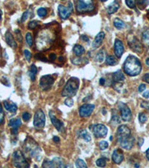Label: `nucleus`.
Masks as SVG:
<instances>
[{
  "label": "nucleus",
  "instance_id": "obj_34",
  "mask_svg": "<svg viewBox=\"0 0 149 168\" xmlns=\"http://www.w3.org/2000/svg\"><path fill=\"white\" fill-rule=\"evenodd\" d=\"M43 167H55V164H54L53 161H45L42 164Z\"/></svg>",
  "mask_w": 149,
  "mask_h": 168
},
{
  "label": "nucleus",
  "instance_id": "obj_47",
  "mask_svg": "<svg viewBox=\"0 0 149 168\" xmlns=\"http://www.w3.org/2000/svg\"><path fill=\"white\" fill-rule=\"evenodd\" d=\"M140 106H141V107H142V108H145V109L148 110V111H149V102L142 101V103H141Z\"/></svg>",
  "mask_w": 149,
  "mask_h": 168
},
{
  "label": "nucleus",
  "instance_id": "obj_15",
  "mask_svg": "<svg viewBox=\"0 0 149 168\" xmlns=\"http://www.w3.org/2000/svg\"><path fill=\"white\" fill-rule=\"evenodd\" d=\"M124 50H125V48H124V45L122 40L116 39L115 40V43H114V52H115L116 56L120 59L123 54Z\"/></svg>",
  "mask_w": 149,
  "mask_h": 168
},
{
  "label": "nucleus",
  "instance_id": "obj_41",
  "mask_svg": "<svg viewBox=\"0 0 149 168\" xmlns=\"http://www.w3.org/2000/svg\"><path fill=\"white\" fill-rule=\"evenodd\" d=\"M108 146H109L108 145V143L105 141H102L99 143V148L101 149V150H106L108 147Z\"/></svg>",
  "mask_w": 149,
  "mask_h": 168
},
{
  "label": "nucleus",
  "instance_id": "obj_26",
  "mask_svg": "<svg viewBox=\"0 0 149 168\" xmlns=\"http://www.w3.org/2000/svg\"><path fill=\"white\" fill-rule=\"evenodd\" d=\"M37 73V68L34 64H32L31 66V68H30V72H29V76L31 79L32 81H34L36 79V74Z\"/></svg>",
  "mask_w": 149,
  "mask_h": 168
},
{
  "label": "nucleus",
  "instance_id": "obj_37",
  "mask_svg": "<svg viewBox=\"0 0 149 168\" xmlns=\"http://www.w3.org/2000/svg\"><path fill=\"white\" fill-rule=\"evenodd\" d=\"M147 120H148V117L145 115V114H144V113H140V114H139V121L140 123H145V122H146Z\"/></svg>",
  "mask_w": 149,
  "mask_h": 168
},
{
  "label": "nucleus",
  "instance_id": "obj_7",
  "mask_svg": "<svg viewBox=\"0 0 149 168\" xmlns=\"http://www.w3.org/2000/svg\"><path fill=\"white\" fill-rule=\"evenodd\" d=\"M54 82V79L50 75L43 76L40 80V87L43 90H48L51 88Z\"/></svg>",
  "mask_w": 149,
  "mask_h": 168
},
{
  "label": "nucleus",
  "instance_id": "obj_18",
  "mask_svg": "<svg viewBox=\"0 0 149 168\" xmlns=\"http://www.w3.org/2000/svg\"><path fill=\"white\" fill-rule=\"evenodd\" d=\"M22 125L20 119H11L9 122V126L12 128V134L17 135L18 133V128Z\"/></svg>",
  "mask_w": 149,
  "mask_h": 168
},
{
  "label": "nucleus",
  "instance_id": "obj_10",
  "mask_svg": "<svg viewBox=\"0 0 149 168\" xmlns=\"http://www.w3.org/2000/svg\"><path fill=\"white\" fill-rule=\"evenodd\" d=\"M131 136V129L126 125H122L119 127L116 132L117 141H120Z\"/></svg>",
  "mask_w": 149,
  "mask_h": 168
},
{
  "label": "nucleus",
  "instance_id": "obj_24",
  "mask_svg": "<svg viewBox=\"0 0 149 168\" xmlns=\"http://www.w3.org/2000/svg\"><path fill=\"white\" fill-rule=\"evenodd\" d=\"M78 136H79V138H82L84 141H87V142H89V141H90L91 139H92L90 135H89L87 132V130L85 129L81 130V131L78 132Z\"/></svg>",
  "mask_w": 149,
  "mask_h": 168
},
{
  "label": "nucleus",
  "instance_id": "obj_25",
  "mask_svg": "<svg viewBox=\"0 0 149 168\" xmlns=\"http://www.w3.org/2000/svg\"><path fill=\"white\" fill-rule=\"evenodd\" d=\"M113 25L117 29H119V30H121V29H124L125 26V23H124L122 20H120V19H119V18H116L114 20Z\"/></svg>",
  "mask_w": 149,
  "mask_h": 168
},
{
  "label": "nucleus",
  "instance_id": "obj_63",
  "mask_svg": "<svg viewBox=\"0 0 149 168\" xmlns=\"http://www.w3.org/2000/svg\"><path fill=\"white\" fill-rule=\"evenodd\" d=\"M101 2H106V1H107V0H101Z\"/></svg>",
  "mask_w": 149,
  "mask_h": 168
},
{
  "label": "nucleus",
  "instance_id": "obj_46",
  "mask_svg": "<svg viewBox=\"0 0 149 168\" xmlns=\"http://www.w3.org/2000/svg\"><path fill=\"white\" fill-rule=\"evenodd\" d=\"M29 11H25L24 13H23V16H22V18H21L22 23H23V22L26 21V20L28 19V17H29Z\"/></svg>",
  "mask_w": 149,
  "mask_h": 168
},
{
  "label": "nucleus",
  "instance_id": "obj_44",
  "mask_svg": "<svg viewBox=\"0 0 149 168\" xmlns=\"http://www.w3.org/2000/svg\"><path fill=\"white\" fill-rule=\"evenodd\" d=\"M24 55H25V57H26V60H27L29 62V61H31V52L29 51V50L26 49L24 51Z\"/></svg>",
  "mask_w": 149,
  "mask_h": 168
},
{
  "label": "nucleus",
  "instance_id": "obj_3",
  "mask_svg": "<svg viewBox=\"0 0 149 168\" xmlns=\"http://www.w3.org/2000/svg\"><path fill=\"white\" fill-rule=\"evenodd\" d=\"M12 161H13L14 165L16 167H29L30 164L28 162L26 158H25L24 155L20 150H17L14 153L12 156Z\"/></svg>",
  "mask_w": 149,
  "mask_h": 168
},
{
  "label": "nucleus",
  "instance_id": "obj_21",
  "mask_svg": "<svg viewBox=\"0 0 149 168\" xmlns=\"http://www.w3.org/2000/svg\"><path fill=\"white\" fill-rule=\"evenodd\" d=\"M125 76L121 70H118L113 73V79L114 82H122L125 80Z\"/></svg>",
  "mask_w": 149,
  "mask_h": 168
},
{
  "label": "nucleus",
  "instance_id": "obj_23",
  "mask_svg": "<svg viewBox=\"0 0 149 168\" xmlns=\"http://www.w3.org/2000/svg\"><path fill=\"white\" fill-rule=\"evenodd\" d=\"M4 107L7 111L14 113L17 111V106L14 103H9L8 101L4 102Z\"/></svg>",
  "mask_w": 149,
  "mask_h": 168
},
{
  "label": "nucleus",
  "instance_id": "obj_33",
  "mask_svg": "<svg viewBox=\"0 0 149 168\" xmlns=\"http://www.w3.org/2000/svg\"><path fill=\"white\" fill-rule=\"evenodd\" d=\"M75 165H76L77 167H82V168H86L87 167V164L83 161L82 159H77V161H75Z\"/></svg>",
  "mask_w": 149,
  "mask_h": 168
},
{
  "label": "nucleus",
  "instance_id": "obj_57",
  "mask_svg": "<svg viewBox=\"0 0 149 168\" xmlns=\"http://www.w3.org/2000/svg\"><path fill=\"white\" fill-rule=\"evenodd\" d=\"M146 157H147V158H148V160L149 161V148L147 150V151H146Z\"/></svg>",
  "mask_w": 149,
  "mask_h": 168
},
{
  "label": "nucleus",
  "instance_id": "obj_59",
  "mask_svg": "<svg viewBox=\"0 0 149 168\" xmlns=\"http://www.w3.org/2000/svg\"><path fill=\"white\" fill-rule=\"evenodd\" d=\"M63 59H64V58H63V57H60V58H59V61H63Z\"/></svg>",
  "mask_w": 149,
  "mask_h": 168
},
{
  "label": "nucleus",
  "instance_id": "obj_58",
  "mask_svg": "<svg viewBox=\"0 0 149 168\" xmlns=\"http://www.w3.org/2000/svg\"><path fill=\"white\" fill-rule=\"evenodd\" d=\"M145 63H146L147 65L149 66V58H148V59H147L146 60H145Z\"/></svg>",
  "mask_w": 149,
  "mask_h": 168
},
{
  "label": "nucleus",
  "instance_id": "obj_60",
  "mask_svg": "<svg viewBox=\"0 0 149 168\" xmlns=\"http://www.w3.org/2000/svg\"><path fill=\"white\" fill-rule=\"evenodd\" d=\"M2 11H0V20H1V19H2Z\"/></svg>",
  "mask_w": 149,
  "mask_h": 168
},
{
  "label": "nucleus",
  "instance_id": "obj_50",
  "mask_svg": "<svg viewBox=\"0 0 149 168\" xmlns=\"http://www.w3.org/2000/svg\"><path fill=\"white\" fill-rule=\"evenodd\" d=\"M146 88V86H145V84H141L139 87V92H143L144 90H145Z\"/></svg>",
  "mask_w": 149,
  "mask_h": 168
},
{
  "label": "nucleus",
  "instance_id": "obj_32",
  "mask_svg": "<svg viewBox=\"0 0 149 168\" xmlns=\"http://www.w3.org/2000/svg\"><path fill=\"white\" fill-rule=\"evenodd\" d=\"M26 42H27L28 45L29 46H33V37H32V34H31L30 32H28L26 35Z\"/></svg>",
  "mask_w": 149,
  "mask_h": 168
},
{
  "label": "nucleus",
  "instance_id": "obj_14",
  "mask_svg": "<svg viewBox=\"0 0 149 168\" xmlns=\"http://www.w3.org/2000/svg\"><path fill=\"white\" fill-rule=\"evenodd\" d=\"M49 117L51 121V123L55 127L56 129L58 130L59 132L62 131L63 128H64V122H61V120H58V119L55 117L53 111H49Z\"/></svg>",
  "mask_w": 149,
  "mask_h": 168
},
{
  "label": "nucleus",
  "instance_id": "obj_29",
  "mask_svg": "<svg viewBox=\"0 0 149 168\" xmlns=\"http://www.w3.org/2000/svg\"><path fill=\"white\" fill-rule=\"evenodd\" d=\"M142 40L145 45L149 46V29L145 30L142 33Z\"/></svg>",
  "mask_w": 149,
  "mask_h": 168
},
{
  "label": "nucleus",
  "instance_id": "obj_6",
  "mask_svg": "<svg viewBox=\"0 0 149 168\" xmlns=\"http://www.w3.org/2000/svg\"><path fill=\"white\" fill-rule=\"evenodd\" d=\"M45 116L44 112L42 110H38L34 114V121H33L34 126L37 129H41L45 126Z\"/></svg>",
  "mask_w": 149,
  "mask_h": 168
},
{
  "label": "nucleus",
  "instance_id": "obj_16",
  "mask_svg": "<svg viewBox=\"0 0 149 168\" xmlns=\"http://www.w3.org/2000/svg\"><path fill=\"white\" fill-rule=\"evenodd\" d=\"M112 159L115 164H120L124 160V154L122 150L116 149L113 151L112 155Z\"/></svg>",
  "mask_w": 149,
  "mask_h": 168
},
{
  "label": "nucleus",
  "instance_id": "obj_49",
  "mask_svg": "<svg viewBox=\"0 0 149 168\" xmlns=\"http://www.w3.org/2000/svg\"><path fill=\"white\" fill-rule=\"evenodd\" d=\"M142 79H143V81H145V82H146V83H148V84H149V73L144 75Z\"/></svg>",
  "mask_w": 149,
  "mask_h": 168
},
{
  "label": "nucleus",
  "instance_id": "obj_27",
  "mask_svg": "<svg viewBox=\"0 0 149 168\" xmlns=\"http://www.w3.org/2000/svg\"><path fill=\"white\" fill-rule=\"evenodd\" d=\"M136 4L140 10H143L149 5V0H136Z\"/></svg>",
  "mask_w": 149,
  "mask_h": 168
},
{
  "label": "nucleus",
  "instance_id": "obj_12",
  "mask_svg": "<svg viewBox=\"0 0 149 168\" xmlns=\"http://www.w3.org/2000/svg\"><path fill=\"white\" fill-rule=\"evenodd\" d=\"M95 106L92 104L83 105L79 108V114L81 117H88L93 112Z\"/></svg>",
  "mask_w": 149,
  "mask_h": 168
},
{
  "label": "nucleus",
  "instance_id": "obj_38",
  "mask_svg": "<svg viewBox=\"0 0 149 168\" xmlns=\"http://www.w3.org/2000/svg\"><path fill=\"white\" fill-rule=\"evenodd\" d=\"M37 14L40 17H44L47 15V10L44 8H40L37 11Z\"/></svg>",
  "mask_w": 149,
  "mask_h": 168
},
{
  "label": "nucleus",
  "instance_id": "obj_56",
  "mask_svg": "<svg viewBox=\"0 0 149 168\" xmlns=\"http://www.w3.org/2000/svg\"><path fill=\"white\" fill-rule=\"evenodd\" d=\"M53 141H54V142L55 143H57L60 141V138L57 137V136H54V138H53Z\"/></svg>",
  "mask_w": 149,
  "mask_h": 168
},
{
  "label": "nucleus",
  "instance_id": "obj_36",
  "mask_svg": "<svg viewBox=\"0 0 149 168\" xmlns=\"http://www.w3.org/2000/svg\"><path fill=\"white\" fill-rule=\"evenodd\" d=\"M121 120H120V117H119L118 115H113V117L111 118V124H113V125H117V124L120 123Z\"/></svg>",
  "mask_w": 149,
  "mask_h": 168
},
{
  "label": "nucleus",
  "instance_id": "obj_48",
  "mask_svg": "<svg viewBox=\"0 0 149 168\" xmlns=\"http://www.w3.org/2000/svg\"><path fill=\"white\" fill-rule=\"evenodd\" d=\"M15 34H16V35H17V38H18L19 41L22 42V40H23V38H22V36H21V33H20V31L18 30V29H17V30L15 31Z\"/></svg>",
  "mask_w": 149,
  "mask_h": 168
},
{
  "label": "nucleus",
  "instance_id": "obj_53",
  "mask_svg": "<svg viewBox=\"0 0 149 168\" xmlns=\"http://www.w3.org/2000/svg\"><path fill=\"white\" fill-rule=\"evenodd\" d=\"M37 55H39V58H38L39 60H41V61H47L46 58L43 57V56L41 55V54H37Z\"/></svg>",
  "mask_w": 149,
  "mask_h": 168
},
{
  "label": "nucleus",
  "instance_id": "obj_55",
  "mask_svg": "<svg viewBox=\"0 0 149 168\" xmlns=\"http://www.w3.org/2000/svg\"><path fill=\"white\" fill-rule=\"evenodd\" d=\"M81 39H82V40H84V41H85V42H88L89 41V38L87 37V36H85V35L81 36Z\"/></svg>",
  "mask_w": 149,
  "mask_h": 168
},
{
  "label": "nucleus",
  "instance_id": "obj_35",
  "mask_svg": "<svg viewBox=\"0 0 149 168\" xmlns=\"http://www.w3.org/2000/svg\"><path fill=\"white\" fill-rule=\"evenodd\" d=\"M96 165L99 167H104L106 165V159L104 158H101L96 161Z\"/></svg>",
  "mask_w": 149,
  "mask_h": 168
},
{
  "label": "nucleus",
  "instance_id": "obj_45",
  "mask_svg": "<svg viewBox=\"0 0 149 168\" xmlns=\"http://www.w3.org/2000/svg\"><path fill=\"white\" fill-rule=\"evenodd\" d=\"M31 114H29V112L23 113V119L25 120V121H29L30 119H31Z\"/></svg>",
  "mask_w": 149,
  "mask_h": 168
},
{
  "label": "nucleus",
  "instance_id": "obj_28",
  "mask_svg": "<svg viewBox=\"0 0 149 168\" xmlns=\"http://www.w3.org/2000/svg\"><path fill=\"white\" fill-rule=\"evenodd\" d=\"M105 53H104V50L101 49V51H99V52H98V54L96 55L95 56V61H97L98 63H102L104 60V56H105Z\"/></svg>",
  "mask_w": 149,
  "mask_h": 168
},
{
  "label": "nucleus",
  "instance_id": "obj_19",
  "mask_svg": "<svg viewBox=\"0 0 149 168\" xmlns=\"http://www.w3.org/2000/svg\"><path fill=\"white\" fill-rule=\"evenodd\" d=\"M5 40H6V43H8V45L10 46L11 48L13 49L17 48V42H16L13 34H12L10 31H7V32L5 33Z\"/></svg>",
  "mask_w": 149,
  "mask_h": 168
},
{
  "label": "nucleus",
  "instance_id": "obj_4",
  "mask_svg": "<svg viewBox=\"0 0 149 168\" xmlns=\"http://www.w3.org/2000/svg\"><path fill=\"white\" fill-rule=\"evenodd\" d=\"M93 0H78L76 5V10L78 13H86L94 10Z\"/></svg>",
  "mask_w": 149,
  "mask_h": 168
},
{
  "label": "nucleus",
  "instance_id": "obj_31",
  "mask_svg": "<svg viewBox=\"0 0 149 168\" xmlns=\"http://www.w3.org/2000/svg\"><path fill=\"white\" fill-rule=\"evenodd\" d=\"M53 161H54V164H55V167H65V164H64V160L61 158H54L53 159Z\"/></svg>",
  "mask_w": 149,
  "mask_h": 168
},
{
  "label": "nucleus",
  "instance_id": "obj_61",
  "mask_svg": "<svg viewBox=\"0 0 149 168\" xmlns=\"http://www.w3.org/2000/svg\"><path fill=\"white\" fill-rule=\"evenodd\" d=\"M135 167H139V164H135Z\"/></svg>",
  "mask_w": 149,
  "mask_h": 168
},
{
  "label": "nucleus",
  "instance_id": "obj_43",
  "mask_svg": "<svg viewBox=\"0 0 149 168\" xmlns=\"http://www.w3.org/2000/svg\"><path fill=\"white\" fill-rule=\"evenodd\" d=\"M4 118H5V114H4V112H3L2 106V105L0 104V125L2 124L3 122H4Z\"/></svg>",
  "mask_w": 149,
  "mask_h": 168
},
{
  "label": "nucleus",
  "instance_id": "obj_39",
  "mask_svg": "<svg viewBox=\"0 0 149 168\" xmlns=\"http://www.w3.org/2000/svg\"><path fill=\"white\" fill-rule=\"evenodd\" d=\"M39 25V22L37 21V20H33V21H31L29 23V29H34L37 26Z\"/></svg>",
  "mask_w": 149,
  "mask_h": 168
},
{
  "label": "nucleus",
  "instance_id": "obj_40",
  "mask_svg": "<svg viewBox=\"0 0 149 168\" xmlns=\"http://www.w3.org/2000/svg\"><path fill=\"white\" fill-rule=\"evenodd\" d=\"M125 2L130 8H134L136 5V0H125Z\"/></svg>",
  "mask_w": 149,
  "mask_h": 168
},
{
  "label": "nucleus",
  "instance_id": "obj_62",
  "mask_svg": "<svg viewBox=\"0 0 149 168\" xmlns=\"http://www.w3.org/2000/svg\"><path fill=\"white\" fill-rule=\"evenodd\" d=\"M110 141H112V140H113V137H112V136H110Z\"/></svg>",
  "mask_w": 149,
  "mask_h": 168
},
{
  "label": "nucleus",
  "instance_id": "obj_1",
  "mask_svg": "<svg viewBox=\"0 0 149 168\" xmlns=\"http://www.w3.org/2000/svg\"><path fill=\"white\" fill-rule=\"evenodd\" d=\"M142 70V64L134 55H129L124 63V71L130 76H138Z\"/></svg>",
  "mask_w": 149,
  "mask_h": 168
},
{
  "label": "nucleus",
  "instance_id": "obj_8",
  "mask_svg": "<svg viewBox=\"0 0 149 168\" xmlns=\"http://www.w3.org/2000/svg\"><path fill=\"white\" fill-rule=\"evenodd\" d=\"M73 11V5L71 2H69L68 8H66L65 6L60 5L58 6V13L59 16L63 20H67L71 15L72 12Z\"/></svg>",
  "mask_w": 149,
  "mask_h": 168
},
{
  "label": "nucleus",
  "instance_id": "obj_5",
  "mask_svg": "<svg viewBox=\"0 0 149 168\" xmlns=\"http://www.w3.org/2000/svg\"><path fill=\"white\" fill-rule=\"evenodd\" d=\"M90 129L93 135L97 138H103L107 135V128L103 124L92 125L90 126Z\"/></svg>",
  "mask_w": 149,
  "mask_h": 168
},
{
  "label": "nucleus",
  "instance_id": "obj_17",
  "mask_svg": "<svg viewBox=\"0 0 149 168\" xmlns=\"http://www.w3.org/2000/svg\"><path fill=\"white\" fill-rule=\"evenodd\" d=\"M104 37H105V34L103 32V31H101V32L98 33V34H97L96 37H95V40H93V42H92V48H93L94 49H98V47L102 44V42H103V40H104Z\"/></svg>",
  "mask_w": 149,
  "mask_h": 168
},
{
  "label": "nucleus",
  "instance_id": "obj_22",
  "mask_svg": "<svg viewBox=\"0 0 149 168\" xmlns=\"http://www.w3.org/2000/svg\"><path fill=\"white\" fill-rule=\"evenodd\" d=\"M73 52H74L75 55L78 56V57H80V56L83 55L85 53V49H84V48L81 45L77 44L73 48Z\"/></svg>",
  "mask_w": 149,
  "mask_h": 168
},
{
  "label": "nucleus",
  "instance_id": "obj_54",
  "mask_svg": "<svg viewBox=\"0 0 149 168\" xmlns=\"http://www.w3.org/2000/svg\"><path fill=\"white\" fill-rule=\"evenodd\" d=\"M105 81H106V80H105L104 78H101L99 79V84H101V85H104L105 84Z\"/></svg>",
  "mask_w": 149,
  "mask_h": 168
},
{
  "label": "nucleus",
  "instance_id": "obj_20",
  "mask_svg": "<svg viewBox=\"0 0 149 168\" xmlns=\"http://www.w3.org/2000/svg\"><path fill=\"white\" fill-rule=\"evenodd\" d=\"M119 8V3L117 1H114L113 2L111 3L109 6H108L107 11L109 14H113L116 13Z\"/></svg>",
  "mask_w": 149,
  "mask_h": 168
},
{
  "label": "nucleus",
  "instance_id": "obj_11",
  "mask_svg": "<svg viewBox=\"0 0 149 168\" xmlns=\"http://www.w3.org/2000/svg\"><path fill=\"white\" fill-rule=\"evenodd\" d=\"M128 45L131 47V49L135 52L141 53L142 51V46L139 40L134 36H131L128 38Z\"/></svg>",
  "mask_w": 149,
  "mask_h": 168
},
{
  "label": "nucleus",
  "instance_id": "obj_52",
  "mask_svg": "<svg viewBox=\"0 0 149 168\" xmlns=\"http://www.w3.org/2000/svg\"><path fill=\"white\" fill-rule=\"evenodd\" d=\"M142 97L145 99H149V90H147V91L144 93V94H142Z\"/></svg>",
  "mask_w": 149,
  "mask_h": 168
},
{
  "label": "nucleus",
  "instance_id": "obj_42",
  "mask_svg": "<svg viewBox=\"0 0 149 168\" xmlns=\"http://www.w3.org/2000/svg\"><path fill=\"white\" fill-rule=\"evenodd\" d=\"M64 103H65L66 106H69V107H72V106H73V104H74V102H73V99L70 98V97H69V98H67V100H65Z\"/></svg>",
  "mask_w": 149,
  "mask_h": 168
},
{
  "label": "nucleus",
  "instance_id": "obj_51",
  "mask_svg": "<svg viewBox=\"0 0 149 168\" xmlns=\"http://www.w3.org/2000/svg\"><path fill=\"white\" fill-rule=\"evenodd\" d=\"M49 59L50 60L54 61L56 60V59H57V56H56V55L54 54V53H51V54H50L49 55Z\"/></svg>",
  "mask_w": 149,
  "mask_h": 168
},
{
  "label": "nucleus",
  "instance_id": "obj_9",
  "mask_svg": "<svg viewBox=\"0 0 149 168\" xmlns=\"http://www.w3.org/2000/svg\"><path fill=\"white\" fill-rule=\"evenodd\" d=\"M119 108L120 110L121 116L122 119L125 122H128L132 118V113H131V109L126 104L122 103H119Z\"/></svg>",
  "mask_w": 149,
  "mask_h": 168
},
{
  "label": "nucleus",
  "instance_id": "obj_30",
  "mask_svg": "<svg viewBox=\"0 0 149 168\" xmlns=\"http://www.w3.org/2000/svg\"><path fill=\"white\" fill-rule=\"evenodd\" d=\"M106 63L107 64L110 66H113L115 64H117V61L116 59V58L113 55L107 56V58L106 59Z\"/></svg>",
  "mask_w": 149,
  "mask_h": 168
},
{
  "label": "nucleus",
  "instance_id": "obj_13",
  "mask_svg": "<svg viewBox=\"0 0 149 168\" xmlns=\"http://www.w3.org/2000/svg\"><path fill=\"white\" fill-rule=\"evenodd\" d=\"M119 143L120 144L121 147L123 149L127 150H131L134 147L135 144V138L133 136H129L128 138H125V139L122 140V141H119Z\"/></svg>",
  "mask_w": 149,
  "mask_h": 168
},
{
  "label": "nucleus",
  "instance_id": "obj_2",
  "mask_svg": "<svg viewBox=\"0 0 149 168\" xmlns=\"http://www.w3.org/2000/svg\"><path fill=\"white\" fill-rule=\"evenodd\" d=\"M79 84L80 81L78 78L73 77L70 78L67 82L66 85L64 86V90L61 93L63 97H73L75 96V94L78 92V88H79Z\"/></svg>",
  "mask_w": 149,
  "mask_h": 168
}]
</instances>
